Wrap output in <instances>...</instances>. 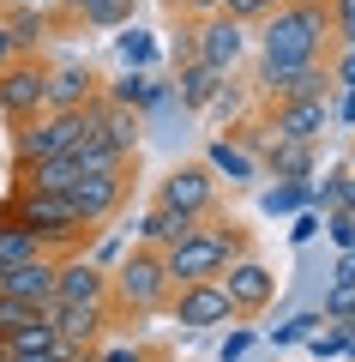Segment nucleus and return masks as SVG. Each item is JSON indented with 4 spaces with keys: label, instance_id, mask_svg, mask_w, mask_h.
I'll return each instance as SVG.
<instances>
[{
    "label": "nucleus",
    "instance_id": "nucleus-32",
    "mask_svg": "<svg viewBox=\"0 0 355 362\" xmlns=\"http://www.w3.org/2000/svg\"><path fill=\"white\" fill-rule=\"evenodd\" d=\"M205 115H211V121H247V103H241V90H235V85L223 78V85H217V97L205 103Z\"/></svg>",
    "mask_w": 355,
    "mask_h": 362
},
{
    "label": "nucleus",
    "instance_id": "nucleus-12",
    "mask_svg": "<svg viewBox=\"0 0 355 362\" xmlns=\"http://www.w3.org/2000/svg\"><path fill=\"white\" fill-rule=\"evenodd\" d=\"M259 127L271 139H301V145H319L331 133V97H295V103H265Z\"/></svg>",
    "mask_w": 355,
    "mask_h": 362
},
{
    "label": "nucleus",
    "instance_id": "nucleus-31",
    "mask_svg": "<svg viewBox=\"0 0 355 362\" xmlns=\"http://www.w3.org/2000/svg\"><path fill=\"white\" fill-rule=\"evenodd\" d=\"M319 314H325V320H349V314H355V278H331Z\"/></svg>",
    "mask_w": 355,
    "mask_h": 362
},
{
    "label": "nucleus",
    "instance_id": "nucleus-13",
    "mask_svg": "<svg viewBox=\"0 0 355 362\" xmlns=\"http://www.w3.org/2000/svg\"><path fill=\"white\" fill-rule=\"evenodd\" d=\"M90 97H102V78L90 61H78V54L42 61V103L49 109H85Z\"/></svg>",
    "mask_w": 355,
    "mask_h": 362
},
{
    "label": "nucleus",
    "instance_id": "nucleus-18",
    "mask_svg": "<svg viewBox=\"0 0 355 362\" xmlns=\"http://www.w3.org/2000/svg\"><path fill=\"white\" fill-rule=\"evenodd\" d=\"M199 223H205V218H187V211H169V206H157V199H151V211L133 223V242H139V247H157V254H163V247L187 242Z\"/></svg>",
    "mask_w": 355,
    "mask_h": 362
},
{
    "label": "nucleus",
    "instance_id": "nucleus-47",
    "mask_svg": "<svg viewBox=\"0 0 355 362\" xmlns=\"http://www.w3.org/2000/svg\"><path fill=\"white\" fill-rule=\"evenodd\" d=\"M343 362H355V338H349V344H343Z\"/></svg>",
    "mask_w": 355,
    "mask_h": 362
},
{
    "label": "nucleus",
    "instance_id": "nucleus-26",
    "mask_svg": "<svg viewBox=\"0 0 355 362\" xmlns=\"http://www.w3.org/2000/svg\"><path fill=\"white\" fill-rule=\"evenodd\" d=\"M139 18V0H90L85 13H78V25L85 30H121Z\"/></svg>",
    "mask_w": 355,
    "mask_h": 362
},
{
    "label": "nucleus",
    "instance_id": "nucleus-8",
    "mask_svg": "<svg viewBox=\"0 0 355 362\" xmlns=\"http://www.w3.org/2000/svg\"><path fill=\"white\" fill-rule=\"evenodd\" d=\"M217 284H223V290H229V302H235V320H259V314L277 302V272H271L265 259H253V254L229 259Z\"/></svg>",
    "mask_w": 355,
    "mask_h": 362
},
{
    "label": "nucleus",
    "instance_id": "nucleus-43",
    "mask_svg": "<svg viewBox=\"0 0 355 362\" xmlns=\"http://www.w3.org/2000/svg\"><path fill=\"white\" fill-rule=\"evenodd\" d=\"M0 362H54L49 350H0Z\"/></svg>",
    "mask_w": 355,
    "mask_h": 362
},
{
    "label": "nucleus",
    "instance_id": "nucleus-1",
    "mask_svg": "<svg viewBox=\"0 0 355 362\" xmlns=\"http://www.w3.org/2000/svg\"><path fill=\"white\" fill-rule=\"evenodd\" d=\"M253 49H259V61H277V66L331 61V49H337L331 0H277V6L253 25Z\"/></svg>",
    "mask_w": 355,
    "mask_h": 362
},
{
    "label": "nucleus",
    "instance_id": "nucleus-28",
    "mask_svg": "<svg viewBox=\"0 0 355 362\" xmlns=\"http://www.w3.org/2000/svg\"><path fill=\"white\" fill-rule=\"evenodd\" d=\"M319 326H325V314H319V308H301V314H289L283 326H271V344H307Z\"/></svg>",
    "mask_w": 355,
    "mask_h": 362
},
{
    "label": "nucleus",
    "instance_id": "nucleus-48",
    "mask_svg": "<svg viewBox=\"0 0 355 362\" xmlns=\"http://www.w3.org/2000/svg\"><path fill=\"white\" fill-rule=\"evenodd\" d=\"M343 163H349V169H355V145H349V157H343Z\"/></svg>",
    "mask_w": 355,
    "mask_h": 362
},
{
    "label": "nucleus",
    "instance_id": "nucleus-25",
    "mask_svg": "<svg viewBox=\"0 0 355 362\" xmlns=\"http://www.w3.org/2000/svg\"><path fill=\"white\" fill-rule=\"evenodd\" d=\"M301 206H313V181H271V187H259V211L265 218H295Z\"/></svg>",
    "mask_w": 355,
    "mask_h": 362
},
{
    "label": "nucleus",
    "instance_id": "nucleus-21",
    "mask_svg": "<svg viewBox=\"0 0 355 362\" xmlns=\"http://www.w3.org/2000/svg\"><path fill=\"white\" fill-rule=\"evenodd\" d=\"M102 97L121 103V109H133V115H151V109L169 97V78H157V73H127V66H121V78L102 85Z\"/></svg>",
    "mask_w": 355,
    "mask_h": 362
},
{
    "label": "nucleus",
    "instance_id": "nucleus-37",
    "mask_svg": "<svg viewBox=\"0 0 355 362\" xmlns=\"http://www.w3.org/2000/svg\"><path fill=\"white\" fill-rule=\"evenodd\" d=\"M319 230H325V218H319L313 206H301V211H295V218H289V242H295V247H307V242H313Z\"/></svg>",
    "mask_w": 355,
    "mask_h": 362
},
{
    "label": "nucleus",
    "instance_id": "nucleus-2",
    "mask_svg": "<svg viewBox=\"0 0 355 362\" xmlns=\"http://www.w3.org/2000/svg\"><path fill=\"white\" fill-rule=\"evenodd\" d=\"M253 254V242H247L241 223H229V218H205L199 230L187 235V242L163 247V266H169V284H205V278H223L229 259H241Z\"/></svg>",
    "mask_w": 355,
    "mask_h": 362
},
{
    "label": "nucleus",
    "instance_id": "nucleus-4",
    "mask_svg": "<svg viewBox=\"0 0 355 362\" xmlns=\"http://www.w3.org/2000/svg\"><path fill=\"white\" fill-rule=\"evenodd\" d=\"M13 206H18V230H30L42 242V254H54V259L85 254V247L97 242V230L73 211L66 194H18L13 187Z\"/></svg>",
    "mask_w": 355,
    "mask_h": 362
},
{
    "label": "nucleus",
    "instance_id": "nucleus-40",
    "mask_svg": "<svg viewBox=\"0 0 355 362\" xmlns=\"http://www.w3.org/2000/svg\"><path fill=\"white\" fill-rule=\"evenodd\" d=\"M169 61H175V66H187V61H193V25H187V18H181L175 42H169Z\"/></svg>",
    "mask_w": 355,
    "mask_h": 362
},
{
    "label": "nucleus",
    "instance_id": "nucleus-11",
    "mask_svg": "<svg viewBox=\"0 0 355 362\" xmlns=\"http://www.w3.org/2000/svg\"><path fill=\"white\" fill-rule=\"evenodd\" d=\"M247 49H253V30L235 25L229 13H211L193 25V61L217 66V73H235V66L247 61Z\"/></svg>",
    "mask_w": 355,
    "mask_h": 362
},
{
    "label": "nucleus",
    "instance_id": "nucleus-22",
    "mask_svg": "<svg viewBox=\"0 0 355 362\" xmlns=\"http://www.w3.org/2000/svg\"><path fill=\"white\" fill-rule=\"evenodd\" d=\"M6 30H13V49L18 54H42V42L54 37V25L61 18H49V13H37V6H18V0H6Z\"/></svg>",
    "mask_w": 355,
    "mask_h": 362
},
{
    "label": "nucleus",
    "instance_id": "nucleus-51",
    "mask_svg": "<svg viewBox=\"0 0 355 362\" xmlns=\"http://www.w3.org/2000/svg\"><path fill=\"white\" fill-rule=\"evenodd\" d=\"M301 362H307V356H301Z\"/></svg>",
    "mask_w": 355,
    "mask_h": 362
},
{
    "label": "nucleus",
    "instance_id": "nucleus-33",
    "mask_svg": "<svg viewBox=\"0 0 355 362\" xmlns=\"http://www.w3.org/2000/svg\"><path fill=\"white\" fill-rule=\"evenodd\" d=\"M127 247H133V235H121V230H97V242H90V247H85V254H90V259H97V266H102V272H109V266H114V259L127 254Z\"/></svg>",
    "mask_w": 355,
    "mask_h": 362
},
{
    "label": "nucleus",
    "instance_id": "nucleus-41",
    "mask_svg": "<svg viewBox=\"0 0 355 362\" xmlns=\"http://www.w3.org/2000/svg\"><path fill=\"white\" fill-rule=\"evenodd\" d=\"M331 78H337V85H355V42L331 54Z\"/></svg>",
    "mask_w": 355,
    "mask_h": 362
},
{
    "label": "nucleus",
    "instance_id": "nucleus-23",
    "mask_svg": "<svg viewBox=\"0 0 355 362\" xmlns=\"http://www.w3.org/2000/svg\"><path fill=\"white\" fill-rule=\"evenodd\" d=\"M97 139H109L121 157H139L145 115H133V109H121V103H109V97H102V133H97Z\"/></svg>",
    "mask_w": 355,
    "mask_h": 362
},
{
    "label": "nucleus",
    "instance_id": "nucleus-6",
    "mask_svg": "<svg viewBox=\"0 0 355 362\" xmlns=\"http://www.w3.org/2000/svg\"><path fill=\"white\" fill-rule=\"evenodd\" d=\"M253 90H259V103H295V97H331L337 78H331V61H319V66L253 61Z\"/></svg>",
    "mask_w": 355,
    "mask_h": 362
},
{
    "label": "nucleus",
    "instance_id": "nucleus-45",
    "mask_svg": "<svg viewBox=\"0 0 355 362\" xmlns=\"http://www.w3.org/2000/svg\"><path fill=\"white\" fill-rule=\"evenodd\" d=\"M18 6H37V13H49V18H61V0H18Z\"/></svg>",
    "mask_w": 355,
    "mask_h": 362
},
{
    "label": "nucleus",
    "instance_id": "nucleus-17",
    "mask_svg": "<svg viewBox=\"0 0 355 362\" xmlns=\"http://www.w3.org/2000/svg\"><path fill=\"white\" fill-rule=\"evenodd\" d=\"M259 169L271 181H313L319 175V145H301V139H271L259 151Z\"/></svg>",
    "mask_w": 355,
    "mask_h": 362
},
{
    "label": "nucleus",
    "instance_id": "nucleus-3",
    "mask_svg": "<svg viewBox=\"0 0 355 362\" xmlns=\"http://www.w3.org/2000/svg\"><path fill=\"white\" fill-rule=\"evenodd\" d=\"M169 296H175V284H169V266L157 247H139L133 242L127 254L109 266V308L127 314V320H151V314L169 308Z\"/></svg>",
    "mask_w": 355,
    "mask_h": 362
},
{
    "label": "nucleus",
    "instance_id": "nucleus-16",
    "mask_svg": "<svg viewBox=\"0 0 355 362\" xmlns=\"http://www.w3.org/2000/svg\"><path fill=\"white\" fill-rule=\"evenodd\" d=\"M42 314H49V326L66 338V344H85V350H90V344L102 338V326H109L114 308H90V302H49Z\"/></svg>",
    "mask_w": 355,
    "mask_h": 362
},
{
    "label": "nucleus",
    "instance_id": "nucleus-10",
    "mask_svg": "<svg viewBox=\"0 0 355 362\" xmlns=\"http://www.w3.org/2000/svg\"><path fill=\"white\" fill-rule=\"evenodd\" d=\"M42 54H18L6 73H0V121H6V133L25 127V121L42 115Z\"/></svg>",
    "mask_w": 355,
    "mask_h": 362
},
{
    "label": "nucleus",
    "instance_id": "nucleus-19",
    "mask_svg": "<svg viewBox=\"0 0 355 362\" xmlns=\"http://www.w3.org/2000/svg\"><path fill=\"white\" fill-rule=\"evenodd\" d=\"M223 78L229 73H217V66H205V61H187V66H175V78H169V97L181 103V115H205V103L217 97Z\"/></svg>",
    "mask_w": 355,
    "mask_h": 362
},
{
    "label": "nucleus",
    "instance_id": "nucleus-39",
    "mask_svg": "<svg viewBox=\"0 0 355 362\" xmlns=\"http://www.w3.org/2000/svg\"><path fill=\"white\" fill-rule=\"evenodd\" d=\"M97 362H151L145 344H97Z\"/></svg>",
    "mask_w": 355,
    "mask_h": 362
},
{
    "label": "nucleus",
    "instance_id": "nucleus-20",
    "mask_svg": "<svg viewBox=\"0 0 355 362\" xmlns=\"http://www.w3.org/2000/svg\"><path fill=\"white\" fill-rule=\"evenodd\" d=\"M199 163L211 169L217 181H229V187H247V181H259V175H265V169H259V157L247 151V145H235L229 133H223V139H211V145H205V157H199Z\"/></svg>",
    "mask_w": 355,
    "mask_h": 362
},
{
    "label": "nucleus",
    "instance_id": "nucleus-14",
    "mask_svg": "<svg viewBox=\"0 0 355 362\" xmlns=\"http://www.w3.org/2000/svg\"><path fill=\"white\" fill-rule=\"evenodd\" d=\"M54 302H90V308H109V272L90 254H66L61 278H54Z\"/></svg>",
    "mask_w": 355,
    "mask_h": 362
},
{
    "label": "nucleus",
    "instance_id": "nucleus-24",
    "mask_svg": "<svg viewBox=\"0 0 355 362\" xmlns=\"http://www.w3.org/2000/svg\"><path fill=\"white\" fill-rule=\"evenodd\" d=\"M114 54H121L127 73H151V66L163 61L157 37H151V30H139V25H121V30H114Z\"/></svg>",
    "mask_w": 355,
    "mask_h": 362
},
{
    "label": "nucleus",
    "instance_id": "nucleus-38",
    "mask_svg": "<svg viewBox=\"0 0 355 362\" xmlns=\"http://www.w3.org/2000/svg\"><path fill=\"white\" fill-rule=\"evenodd\" d=\"M169 13H175V18H187V25H199V18L223 13V0H169Z\"/></svg>",
    "mask_w": 355,
    "mask_h": 362
},
{
    "label": "nucleus",
    "instance_id": "nucleus-50",
    "mask_svg": "<svg viewBox=\"0 0 355 362\" xmlns=\"http://www.w3.org/2000/svg\"><path fill=\"white\" fill-rule=\"evenodd\" d=\"M0 13H6V0H0Z\"/></svg>",
    "mask_w": 355,
    "mask_h": 362
},
{
    "label": "nucleus",
    "instance_id": "nucleus-15",
    "mask_svg": "<svg viewBox=\"0 0 355 362\" xmlns=\"http://www.w3.org/2000/svg\"><path fill=\"white\" fill-rule=\"evenodd\" d=\"M78 175H85V169L73 163V151L66 157H37V163H13V187L18 194H73Z\"/></svg>",
    "mask_w": 355,
    "mask_h": 362
},
{
    "label": "nucleus",
    "instance_id": "nucleus-5",
    "mask_svg": "<svg viewBox=\"0 0 355 362\" xmlns=\"http://www.w3.org/2000/svg\"><path fill=\"white\" fill-rule=\"evenodd\" d=\"M133 169L139 163H121V169H90V175H78L73 181V211L90 223V230H102V223L114 218V211L127 206V194H133Z\"/></svg>",
    "mask_w": 355,
    "mask_h": 362
},
{
    "label": "nucleus",
    "instance_id": "nucleus-36",
    "mask_svg": "<svg viewBox=\"0 0 355 362\" xmlns=\"http://www.w3.org/2000/svg\"><path fill=\"white\" fill-rule=\"evenodd\" d=\"M271 6H277V0H223V13H229V18H235V25H247V30H253V25H259V18H265V13H271Z\"/></svg>",
    "mask_w": 355,
    "mask_h": 362
},
{
    "label": "nucleus",
    "instance_id": "nucleus-46",
    "mask_svg": "<svg viewBox=\"0 0 355 362\" xmlns=\"http://www.w3.org/2000/svg\"><path fill=\"white\" fill-rule=\"evenodd\" d=\"M85 6H90V0H61V18H73V25H78V13H85Z\"/></svg>",
    "mask_w": 355,
    "mask_h": 362
},
{
    "label": "nucleus",
    "instance_id": "nucleus-29",
    "mask_svg": "<svg viewBox=\"0 0 355 362\" xmlns=\"http://www.w3.org/2000/svg\"><path fill=\"white\" fill-rule=\"evenodd\" d=\"M42 254V242L30 230H0V272L6 266H25V259H37Z\"/></svg>",
    "mask_w": 355,
    "mask_h": 362
},
{
    "label": "nucleus",
    "instance_id": "nucleus-42",
    "mask_svg": "<svg viewBox=\"0 0 355 362\" xmlns=\"http://www.w3.org/2000/svg\"><path fill=\"white\" fill-rule=\"evenodd\" d=\"M18 61V49H13V30H6V18H0V73Z\"/></svg>",
    "mask_w": 355,
    "mask_h": 362
},
{
    "label": "nucleus",
    "instance_id": "nucleus-35",
    "mask_svg": "<svg viewBox=\"0 0 355 362\" xmlns=\"http://www.w3.org/2000/svg\"><path fill=\"white\" fill-rule=\"evenodd\" d=\"M253 326H229V338H223V344H217V362H241L247 356V350H253Z\"/></svg>",
    "mask_w": 355,
    "mask_h": 362
},
{
    "label": "nucleus",
    "instance_id": "nucleus-30",
    "mask_svg": "<svg viewBox=\"0 0 355 362\" xmlns=\"http://www.w3.org/2000/svg\"><path fill=\"white\" fill-rule=\"evenodd\" d=\"M54 338H61V332L49 326V314H37V320H30V326H18V332L6 338L0 350H54Z\"/></svg>",
    "mask_w": 355,
    "mask_h": 362
},
{
    "label": "nucleus",
    "instance_id": "nucleus-44",
    "mask_svg": "<svg viewBox=\"0 0 355 362\" xmlns=\"http://www.w3.org/2000/svg\"><path fill=\"white\" fill-rule=\"evenodd\" d=\"M331 278H355V247H343V254H337V272H331Z\"/></svg>",
    "mask_w": 355,
    "mask_h": 362
},
{
    "label": "nucleus",
    "instance_id": "nucleus-34",
    "mask_svg": "<svg viewBox=\"0 0 355 362\" xmlns=\"http://www.w3.org/2000/svg\"><path fill=\"white\" fill-rule=\"evenodd\" d=\"M37 314H42V308H30V302H18V296H0V344H6V338H13L18 326H30Z\"/></svg>",
    "mask_w": 355,
    "mask_h": 362
},
{
    "label": "nucleus",
    "instance_id": "nucleus-9",
    "mask_svg": "<svg viewBox=\"0 0 355 362\" xmlns=\"http://www.w3.org/2000/svg\"><path fill=\"white\" fill-rule=\"evenodd\" d=\"M169 314H175L181 332H217V326H235V302H229V290L217 284V278H205V284H181L175 296H169Z\"/></svg>",
    "mask_w": 355,
    "mask_h": 362
},
{
    "label": "nucleus",
    "instance_id": "nucleus-49",
    "mask_svg": "<svg viewBox=\"0 0 355 362\" xmlns=\"http://www.w3.org/2000/svg\"><path fill=\"white\" fill-rule=\"evenodd\" d=\"M343 6H349V13H355V0H343Z\"/></svg>",
    "mask_w": 355,
    "mask_h": 362
},
{
    "label": "nucleus",
    "instance_id": "nucleus-7",
    "mask_svg": "<svg viewBox=\"0 0 355 362\" xmlns=\"http://www.w3.org/2000/svg\"><path fill=\"white\" fill-rule=\"evenodd\" d=\"M217 194H223V181H217L205 163H175L163 181H157V206L187 211V218H217Z\"/></svg>",
    "mask_w": 355,
    "mask_h": 362
},
{
    "label": "nucleus",
    "instance_id": "nucleus-27",
    "mask_svg": "<svg viewBox=\"0 0 355 362\" xmlns=\"http://www.w3.org/2000/svg\"><path fill=\"white\" fill-rule=\"evenodd\" d=\"M343 344H349V326H343V320H325L301 350H307V362H343Z\"/></svg>",
    "mask_w": 355,
    "mask_h": 362
}]
</instances>
